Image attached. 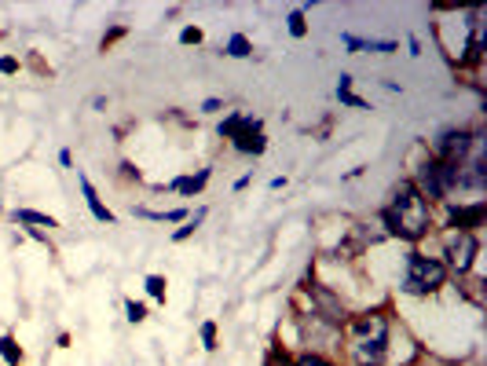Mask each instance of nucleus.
<instances>
[{"label": "nucleus", "instance_id": "obj_21", "mask_svg": "<svg viewBox=\"0 0 487 366\" xmlns=\"http://www.w3.org/2000/svg\"><path fill=\"white\" fill-rule=\"evenodd\" d=\"M286 23H289V34H294V37H305V34H308V26H305V8H297Z\"/></svg>", "mask_w": 487, "mask_h": 366}, {"label": "nucleus", "instance_id": "obj_17", "mask_svg": "<svg viewBox=\"0 0 487 366\" xmlns=\"http://www.w3.org/2000/svg\"><path fill=\"white\" fill-rule=\"evenodd\" d=\"M0 355H5L8 366H23V348L12 337H0Z\"/></svg>", "mask_w": 487, "mask_h": 366}, {"label": "nucleus", "instance_id": "obj_24", "mask_svg": "<svg viewBox=\"0 0 487 366\" xmlns=\"http://www.w3.org/2000/svg\"><path fill=\"white\" fill-rule=\"evenodd\" d=\"M180 44H202V30L199 26H183L180 30Z\"/></svg>", "mask_w": 487, "mask_h": 366}, {"label": "nucleus", "instance_id": "obj_25", "mask_svg": "<svg viewBox=\"0 0 487 366\" xmlns=\"http://www.w3.org/2000/svg\"><path fill=\"white\" fill-rule=\"evenodd\" d=\"M125 315H129V323H143L147 319V308L136 304V301H125Z\"/></svg>", "mask_w": 487, "mask_h": 366}, {"label": "nucleus", "instance_id": "obj_14", "mask_svg": "<svg viewBox=\"0 0 487 366\" xmlns=\"http://www.w3.org/2000/svg\"><path fill=\"white\" fill-rule=\"evenodd\" d=\"M19 224H37V227H59V220L55 217H48V213H34V209H15L12 213Z\"/></svg>", "mask_w": 487, "mask_h": 366}, {"label": "nucleus", "instance_id": "obj_27", "mask_svg": "<svg viewBox=\"0 0 487 366\" xmlns=\"http://www.w3.org/2000/svg\"><path fill=\"white\" fill-rule=\"evenodd\" d=\"M220 107H224V103H220V100H206V103H202V114H217V111H220Z\"/></svg>", "mask_w": 487, "mask_h": 366}, {"label": "nucleus", "instance_id": "obj_7", "mask_svg": "<svg viewBox=\"0 0 487 366\" xmlns=\"http://www.w3.org/2000/svg\"><path fill=\"white\" fill-rule=\"evenodd\" d=\"M476 147V132L469 129H447L440 140H436V158L440 161H451V165H462Z\"/></svg>", "mask_w": 487, "mask_h": 366}, {"label": "nucleus", "instance_id": "obj_12", "mask_svg": "<svg viewBox=\"0 0 487 366\" xmlns=\"http://www.w3.org/2000/svg\"><path fill=\"white\" fill-rule=\"evenodd\" d=\"M209 169H199V172H194V176H180V179H172L169 183V191H180V195H199L202 188H206V183H209Z\"/></svg>", "mask_w": 487, "mask_h": 366}, {"label": "nucleus", "instance_id": "obj_5", "mask_svg": "<svg viewBox=\"0 0 487 366\" xmlns=\"http://www.w3.org/2000/svg\"><path fill=\"white\" fill-rule=\"evenodd\" d=\"M224 140H231L235 143V150L239 154H264L268 150V140H264V129H260V121L253 118V114H246V111H235V114H228L224 121H220V129H217Z\"/></svg>", "mask_w": 487, "mask_h": 366}, {"label": "nucleus", "instance_id": "obj_9", "mask_svg": "<svg viewBox=\"0 0 487 366\" xmlns=\"http://www.w3.org/2000/svg\"><path fill=\"white\" fill-rule=\"evenodd\" d=\"M385 238V231H370V224H356L352 231H348V238L337 246V253L334 256H345V260H352V256H359L363 249H370L374 242H381Z\"/></svg>", "mask_w": 487, "mask_h": 366}, {"label": "nucleus", "instance_id": "obj_6", "mask_svg": "<svg viewBox=\"0 0 487 366\" xmlns=\"http://www.w3.org/2000/svg\"><path fill=\"white\" fill-rule=\"evenodd\" d=\"M476 253H480V242L472 231H451L447 242H443V267L454 271V274H469L472 264H476Z\"/></svg>", "mask_w": 487, "mask_h": 366}, {"label": "nucleus", "instance_id": "obj_3", "mask_svg": "<svg viewBox=\"0 0 487 366\" xmlns=\"http://www.w3.org/2000/svg\"><path fill=\"white\" fill-rule=\"evenodd\" d=\"M443 283H447V267H443V260H436V256H422V253H411V256H407L404 286H400L407 297H429V294H436Z\"/></svg>", "mask_w": 487, "mask_h": 366}, {"label": "nucleus", "instance_id": "obj_18", "mask_svg": "<svg viewBox=\"0 0 487 366\" xmlns=\"http://www.w3.org/2000/svg\"><path fill=\"white\" fill-rule=\"evenodd\" d=\"M136 217H147V220H161V224H176V220H187V209H169V213H151V209H136Z\"/></svg>", "mask_w": 487, "mask_h": 366}, {"label": "nucleus", "instance_id": "obj_22", "mask_svg": "<svg viewBox=\"0 0 487 366\" xmlns=\"http://www.w3.org/2000/svg\"><path fill=\"white\" fill-rule=\"evenodd\" d=\"M199 337H202V348H206V352H213V348H217V323H202Z\"/></svg>", "mask_w": 487, "mask_h": 366}, {"label": "nucleus", "instance_id": "obj_10", "mask_svg": "<svg viewBox=\"0 0 487 366\" xmlns=\"http://www.w3.org/2000/svg\"><path fill=\"white\" fill-rule=\"evenodd\" d=\"M483 217H487V206H483V202L458 206V209L447 213V227H451V231H472V227L483 224Z\"/></svg>", "mask_w": 487, "mask_h": 366}, {"label": "nucleus", "instance_id": "obj_8", "mask_svg": "<svg viewBox=\"0 0 487 366\" xmlns=\"http://www.w3.org/2000/svg\"><path fill=\"white\" fill-rule=\"evenodd\" d=\"M297 323H301V337L312 341L308 348H337L341 326H334V323H326V319H319V315H312V312H301Z\"/></svg>", "mask_w": 487, "mask_h": 366}, {"label": "nucleus", "instance_id": "obj_23", "mask_svg": "<svg viewBox=\"0 0 487 366\" xmlns=\"http://www.w3.org/2000/svg\"><path fill=\"white\" fill-rule=\"evenodd\" d=\"M337 100H341L345 107H352V111H370V103H366V100H359L356 92H337Z\"/></svg>", "mask_w": 487, "mask_h": 366}, {"label": "nucleus", "instance_id": "obj_26", "mask_svg": "<svg viewBox=\"0 0 487 366\" xmlns=\"http://www.w3.org/2000/svg\"><path fill=\"white\" fill-rule=\"evenodd\" d=\"M15 70H19V59H12V55L0 59V73H15Z\"/></svg>", "mask_w": 487, "mask_h": 366}, {"label": "nucleus", "instance_id": "obj_19", "mask_svg": "<svg viewBox=\"0 0 487 366\" xmlns=\"http://www.w3.org/2000/svg\"><path fill=\"white\" fill-rule=\"evenodd\" d=\"M143 286H147V294H151L154 301L165 304V279H161V274H147V283H143Z\"/></svg>", "mask_w": 487, "mask_h": 366}, {"label": "nucleus", "instance_id": "obj_13", "mask_svg": "<svg viewBox=\"0 0 487 366\" xmlns=\"http://www.w3.org/2000/svg\"><path fill=\"white\" fill-rule=\"evenodd\" d=\"M341 41H345L348 52H400L396 41H363V37H356V34H345Z\"/></svg>", "mask_w": 487, "mask_h": 366}, {"label": "nucleus", "instance_id": "obj_16", "mask_svg": "<svg viewBox=\"0 0 487 366\" xmlns=\"http://www.w3.org/2000/svg\"><path fill=\"white\" fill-rule=\"evenodd\" d=\"M202 220H206V209H199L194 217H187V220H183V227H180V231H172V242H187L194 231L202 227Z\"/></svg>", "mask_w": 487, "mask_h": 366}, {"label": "nucleus", "instance_id": "obj_28", "mask_svg": "<svg viewBox=\"0 0 487 366\" xmlns=\"http://www.w3.org/2000/svg\"><path fill=\"white\" fill-rule=\"evenodd\" d=\"M59 165H63V169H70V165H73V158H70V150H59Z\"/></svg>", "mask_w": 487, "mask_h": 366}, {"label": "nucleus", "instance_id": "obj_4", "mask_svg": "<svg viewBox=\"0 0 487 366\" xmlns=\"http://www.w3.org/2000/svg\"><path fill=\"white\" fill-rule=\"evenodd\" d=\"M458 172H462V165L429 158V161L418 169V176H414L411 183L418 188V195H422L425 202H440V198H447V195L458 188Z\"/></svg>", "mask_w": 487, "mask_h": 366}, {"label": "nucleus", "instance_id": "obj_1", "mask_svg": "<svg viewBox=\"0 0 487 366\" xmlns=\"http://www.w3.org/2000/svg\"><path fill=\"white\" fill-rule=\"evenodd\" d=\"M385 235L393 238H404V242H418L429 235V202L418 195V188L411 179H400L393 195H388V202L381 206L377 213Z\"/></svg>", "mask_w": 487, "mask_h": 366}, {"label": "nucleus", "instance_id": "obj_20", "mask_svg": "<svg viewBox=\"0 0 487 366\" xmlns=\"http://www.w3.org/2000/svg\"><path fill=\"white\" fill-rule=\"evenodd\" d=\"M294 366H337V362H330V359L319 355V352H305V355L294 359Z\"/></svg>", "mask_w": 487, "mask_h": 366}, {"label": "nucleus", "instance_id": "obj_2", "mask_svg": "<svg viewBox=\"0 0 487 366\" xmlns=\"http://www.w3.org/2000/svg\"><path fill=\"white\" fill-rule=\"evenodd\" d=\"M348 355L356 366H381L388 355V319L381 312H363L348 323Z\"/></svg>", "mask_w": 487, "mask_h": 366}, {"label": "nucleus", "instance_id": "obj_11", "mask_svg": "<svg viewBox=\"0 0 487 366\" xmlns=\"http://www.w3.org/2000/svg\"><path fill=\"white\" fill-rule=\"evenodd\" d=\"M77 183H81V195H84V202H88V209H92V217L100 220V224H114V213L100 202V195H95V188L88 183V176H77Z\"/></svg>", "mask_w": 487, "mask_h": 366}, {"label": "nucleus", "instance_id": "obj_15", "mask_svg": "<svg viewBox=\"0 0 487 366\" xmlns=\"http://www.w3.org/2000/svg\"><path fill=\"white\" fill-rule=\"evenodd\" d=\"M224 52H228V55H235V59H249V55H253V44H249V37H246V34H235V37H228Z\"/></svg>", "mask_w": 487, "mask_h": 366}]
</instances>
